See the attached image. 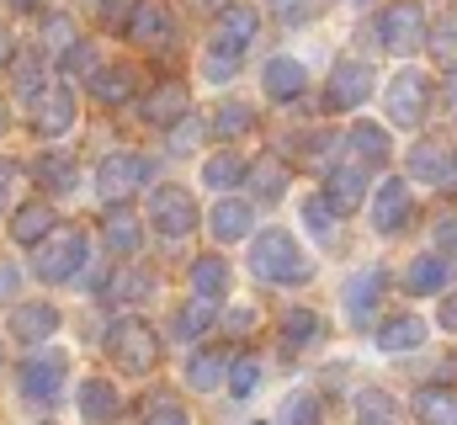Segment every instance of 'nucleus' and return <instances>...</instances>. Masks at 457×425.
<instances>
[{
    "label": "nucleus",
    "mask_w": 457,
    "mask_h": 425,
    "mask_svg": "<svg viewBox=\"0 0 457 425\" xmlns=\"http://www.w3.org/2000/svg\"><path fill=\"white\" fill-rule=\"evenodd\" d=\"M250 271H255L261 282L298 288V282L314 277V261L298 250V239H293L287 229H266V234H255V245H250Z\"/></svg>",
    "instance_id": "obj_1"
},
{
    "label": "nucleus",
    "mask_w": 457,
    "mask_h": 425,
    "mask_svg": "<svg viewBox=\"0 0 457 425\" xmlns=\"http://www.w3.org/2000/svg\"><path fill=\"white\" fill-rule=\"evenodd\" d=\"M86 255H91V239H86L80 229H54V234L32 250V271H37L43 282H70V277H80Z\"/></svg>",
    "instance_id": "obj_2"
},
{
    "label": "nucleus",
    "mask_w": 457,
    "mask_h": 425,
    "mask_svg": "<svg viewBox=\"0 0 457 425\" xmlns=\"http://www.w3.org/2000/svg\"><path fill=\"white\" fill-rule=\"evenodd\" d=\"M378 43L388 54H415L426 43V11L415 0H394L383 16H378Z\"/></svg>",
    "instance_id": "obj_3"
},
{
    "label": "nucleus",
    "mask_w": 457,
    "mask_h": 425,
    "mask_svg": "<svg viewBox=\"0 0 457 425\" xmlns=\"http://www.w3.org/2000/svg\"><path fill=\"white\" fill-rule=\"evenodd\" d=\"M107 346H112V356L128 372H149V367L160 362V335H154L144 319H117L112 335H107Z\"/></svg>",
    "instance_id": "obj_4"
},
{
    "label": "nucleus",
    "mask_w": 457,
    "mask_h": 425,
    "mask_svg": "<svg viewBox=\"0 0 457 425\" xmlns=\"http://www.w3.org/2000/svg\"><path fill=\"white\" fill-rule=\"evenodd\" d=\"M149 176H154V165H149L144 154L122 149V154H107V160H102V171H96V192H102L107 203H122V197L138 192Z\"/></svg>",
    "instance_id": "obj_5"
},
{
    "label": "nucleus",
    "mask_w": 457,
    "mask_h": 425,
    "mask_svg": "<svg viewBox=\"0 0 457 425\" xmlns=\"http://www.w3.org/2000/svg\"><path fill=\"white\" fill-rule=\"evenodd\" d=\"M149 218H154V229H160L165 239H187V234L197 229V203H192V192H181V187H154V192H149Z\"/></svg>",
    "instance_id": "obj_6"
},
{
    "label": "nucleus",
    "mask_w": 457,
    "mask_h": 425,
    "mask_svg": "<svg viewBox=\"0 0 457 425\" xmlns=\"http://www.w3.org/2000/svg\"><path fill=\"white\" fill-rule=\"evenodd\" d=\"M426 106H431V80H426L420 70H399L394 86H388V122H399V128H420Z\"/></svg>",
    "instance_id": "obj_7"
},
{
    "label": "nucleus",
    "mask_w": 457,
    "mask_h": 425,
    "mask_svg": "<svg viewBox=\"0 0 457 425\" xmlns=\"http://www.w3.org/2000/svg\"><path fill=\"white\" fill-rule=\"evenodd\" d=\"M64 372H70V362H64L59 351H37V356H27V362H21V399H32V404H54L59 388H64Z\"/></svg>",
    "instance_id": "obj_8"
},
{
    "label": "nucleus",
    "mask_w": 457,
    "mask_h": 425,
    "mask_svg": "<svg viewBox=\"0 0 457 425\" xmlns=\"http://www.w3.org/2000/svg\"><path fill=\"white\" fill-rule=\"evenodd\" d=\"M367 96H372V64H361V59H341V64L330 70V86H325L330 112H351V106H361Z\"/></svg>",
    "instance_id": "obj_9"
},
{
    "label": "nucleus",
    "mask_w": 457,
    "mask_h": 425,
    "mask_svg": "<svg viewBox=\"0 0 457 425\" xmlns=\"http://www.w3.org/2000/svg\"><path fill=\"white\" fill-rule=\"evenodd\" d=\"M255 27H261V16H255L250 5H224L219 21H213L208 48H224V54H239V59H245V48L255 43Z\"/></svg>",
    "instance_id": "obj_10"
},
{
    "label": "nucleus",
    "mask_w": 457,
    "mask_h": 425,
    "mask_svg": "<svg viewBox=\"0 0 457 425\" xmlns=\"http://www.w3.org/2000/svg\"><path fill=\"white\" fill-rule=\"evenodd\" d=\"M361 197H367V165H356V160L330 165V176H325V203L336 212H356Z\"/></svg>",
    "instance_id": "obj_11"
},
{
    "label": "nucleus",
    "mask_w": 457,
    "mask_h": 425,
    "mask_svg": "<svg viewBox=\"0 0 457 425\" xmlns=\"http://www.w3.org/2000/svg\"><path fill=\"white\" fill-rule=\"evenodd\" d=\"M70 122H75V96H70L64 86H48V91L32 102V128H37L43 138L70 133Z\"/></svg>",
    "instance_id": "obj_12"
},
{
    "label": "nucleus",
    "mask_w": 457,
    "mask_h": 425,
    "mask_svg": "<svg viewBox=\"0 0 457 425\" xmlns=\"http://www.w3.org/2000/svg\"><path fill=\"white\" fill-rule=\"evenodd\" d=\"M383 288H388V277H383L378 266H367V271H356V277L345 282L341 304H345V314H351V324H367V319H372L378 298H383Z\"/></svg>",
    "instance_id": "obj_13"
},
{
    "label": "nucleus",
    "mask_w": 457,
    "mask_h": 425,
    "mask_svg": "<svg viewBox=\"0 0 457 425\" xmlns=\"http://www.w3.org/2000/svg\"><path fill=\"white\" fill-rule=\"evenodd\" d=\"M410 187L404 181H383L378 187V203H372V229L378 234H399L404 223H410Z\"/></svg>",
    "instance_id": "obj_14"
},
{
    "label": "nucleus",
    "mask_w": 457,
    "mask_h": 425,
    "mask_svg": "<svg viewBox=\"0 0 457 425\" xmlns=\"http://www.w3.org/2000/svg\"><path fill=\"white\" fill-rule=\"evenodd\" d=\"M187 106H192L187 86H181V80H165V86H154V91L144 96V122H154V128H176V122L187 117Z\"/></svg>",
    "instance_id": "obj_15"
},
{
    "label": "nucleus",
    "mask_w": 457,
    "mask_h": 425,
    "mask_svg": "<svg viewBox=\"0 0 457 425\" xmlns=\"http://www.w3.org/2000/svg\"><path fill=\"white\" fill-rule=\"evenodd\" d=\"M170 11L160 5V0H138V11H133V27H128V38L133 43H144V48H160V43H170Z\"/></svg>",
    "instance_id": "obj_16"
},
{
    "label": "nucleus",
    "mask_w": 457,
    "mask_h": 425,
    "mask_svg": "<svg viewBox=\"0 0 457 425\" xmlns=\"http://www.w3.org/2000/svg\"><path fill=\"white\" fill-rule=\"evenodd\" d=\"M266 96L271 102H298L303 96V86H309V75H303V64L298 59H287V54H277L271 64H266Z\"/></svg>",
    "instance_id": "obj_17"
},
{
    "label": "nucleus",
    "mask_w": 457,
    "mask_h": 425,
    "mask_svg": "<svg viewBox=\"0 0 457 425\" xmlns=\"http://www.w3.org/2000/svg\"><path fill=\"white\" fill-rule=\"evenodd\" d=\"M447 282H453V261H447V255H415L410 271H404V288L420 293V298H426V293H442Z\"/></svg>",
    "instance_id": "obj_18"
},
{
    "label": "nucleus",
    "mask_w": 457,
    "mask_h": 425,
    "mask_svg": "<svg viewBox=\"0 0 457 425\" xmlns=\"http://www.w3.org/2000/svg\"><path fill=\"white\" fill-rule=\"evenodd\" d=\"M54 329H59V309H54V304H21L16 319H11V335H16V340H27V346L48 340Z\"/></svg>",
    "instance_id": "obj_19"
},
{
    "label": "nucleus",
    "mask_w": 457,
    "mask_h": 425,
    "mask_svg": "<svg viewBox=\"0 0 457 425\" xmlns=\"http://www.w3.org/2000/svg\"><path fill=\"white\" fill-rule=\"evenodd\" d=\"M224 293H228L224 255H203V261H192V298H197V304H219Z\"/></svg>",
    "instance_id": "obj_20"
},
{
    "label": "nucleus",
    "mask_w": 457,
    "mask_h": 425,
    "mask_svg": "<svg viewBox=\"0 0 457 425\" xmlns=\"http://www.w3.org/2000/svg\"><path fill=\"white\" fill-rule=\"evenodd\" d=\"M420 346H426V319L399 314L378 324V351H420Z\"/></svg>",
    "instance_id": "obj_21"
},
{
    "label": "nucleus",
    "mask_w": 457,
    "mask_h": 425,
    "mask_svg": "<svg viewBox=\"0 0 457 425\" xmlns=\"http://www.w3.org/2000/svg\"><path fill=\"white\" fill-rule=\"evenodd\" d=\"M208 229H213V239H224V245H234V239H250V203L224 197L219 208L208 212Z\"/></svg>",
    "instance_id": "obj_22"
},
{
    "label": "nucleus",
    "mask_w": 457,
    "mask_h": 425,
    "mask_svg": "<svg viewBox=\"0 0 457 425\" xmlns=\"http://www.w3.org/2000/svg\"><path fill=\"white\" fill-rule=\"evenodd\" d=\"M415 421L420 425H457V388H420L415 394Z\"/></svg>",
    "instance_id": "obj_23"
},
{
    "label": "nucleus",
    "mask_w": 457,
    "mask_h": 425,
    "mask_svg": "<svg viewBox=\"0 0 457 425\" xmlns=\"http://www.w3.org/2000/svg\"><path fill=\"white\" fill-rule=\"evenodd\" d=\"M245 181H250V192H255V203H277L282 192H287V165L282 160H255L250 171H245Z\"/></svg>",
    "instance_id": "obj_24"
},
{
    "label": "nucleus",
    "mask_w": 457,
    "mask_h": 425,
    "mask_svg": "<svg viewBox=\"0 0 457 425\" xmlns=\"http://www.w3.org/2000/svg\"><path fill=\"white\" fill-rule=\"evenodd\" d=\"M320 340H325V319L314 314V309H293V314L282 319V346L287 351H309Z\"/></svg>",
    "instance_id": "obj_25"
},
{
    "label": "nucleus",
    "mask_w": 457,
    "mask_h": 425,
    "mask_svg": "<svg viewBox=\"0 0 457 425\" xmlns=\"http://www.w3.org/2000/svg\"><path fill=\"white\" fill-rule=\"evenodd\" d=\"M80 415L91 425H107L117 415V388L107 378H86V383H80Z\"/></svg>",
    "instance_id": "obj_26"
},
{
    "label": "nucleus",
    "mask_w": 457,
    "mask_h": 425,
    "mask_svg": "<svg viewBox=\"0 0 457 425\" xmlns=\"http://www.w3.org/2000/svg\"><path fill=\"white\" fill-rule=\"evenodd\" d=\"M54 229H59V223H54V208H43V203H27V208L11 218V234H16L21 245H43Z\"/></svg>",
    "instance_id": "obj_27"
},
{
    "label": "nucleus",
    "mask_w": 457,
    "mask_h": 425,
    "mask_svg": "<svg viewBox=\"0 0 457 425\" xmlns=\"http://www.w3.org/2000/svg\"><path fill=\"white\" fill-rule=\"evenodd\" d=\"M102 234H107V250H112V255H133V250H138V239H144V234H138V218H133L128 208L107 212Z\"/></svg>",
    "instance_id": "obj_28"
},
{
    "label": "nucleus",
    "mask_w": 457,
    "mask_h": 425,
    "mask_svg": "<svg viewBox=\"0 0 457 425\" xmlns=\"http://www.w3.org/2000/svg\"><path fill=\"white\" fill-rule=\"evenodd\" d=\"M410 176H415V181H431V187H442V181L453 176V160H447L436 144H415V149H410Z\"/></svg>",
    "instance_id": "obj_29"
},
{
    "label": "nucleus",
    "mask_w": 457,
    "mask_h": 425,
    "mask_svg": "<svg viewBox=\"0 0 457 425\" xmlns=\"http://www.w3.org/2000/svg\"><path fill=\"white\" fill-rule=\"evenodd\" d=\"M356 425H399V404H394V394H383V388H361V394H356Z\"/></svg>",
    "instance_id": "obj_30"
},
{
    "label": "nucleus",
    "mask_w": 457,
    "mask_h": 425,
    "mask_svg": "<svg viewBox=\"0 0 457 425\" xmlns=\"http://www.w3.org/2000/svg\"><path fill=\"white\" fill-rule=\"evenodd\" d=\"M228 372V356H219V351H197L192 362H187V383L197 388V394H213L219 383H224Z\"/></svg>",
    "instance_id": "obj_31"
},
{
    "label": "nucleus",
    "mask_w": 457,
    "mask_h": 425,
    "mask_svg": "<svg viewBox=\"0 0 457 425\" xmlns=\"http://www.w3.org/2000/svg\"><path fill=\"white\" fill-rule=\"evenodd\" d=\"M351 149H356V165H383L388 160V133L378 122H356L351 128Z\"/></svg>",
    "instance_id": "obj_32"
},
{
    "label": "nucleus",
    "mask_w": 457,
    "mask_h": 425,
    "mask_svg": "<svg viewBox=\"0 0 457 425\" xmlns=\"http://www.w3.org/2000/svg\"><path fill=\"white\" fill-rule=\"evenodd\" d=\"M91 91H96V102H107V106L128 102V96H133V70H122V64L96 70V75H91Z\"/></svg>",
    "instance_id": "obj_33"
},
{
    "label": "nucleus",
    "mask_w": 457,
    "mask_h": 425,
    "mask_svg": "<svg viewBox=\"0 0 457 425\" xmlns=\"http://www.w3.org/2000/svg\"><path fill=\"white\" fill-rule=\"evenodd\" d=\"M245 171H250V165H245L239 154H213V160L203 165V181H208L213 192H228V187H239V181H245Z\"/></svg>",
    "instance_id": "obj_34"
},
{
    "label": "nucleus",
    "mask_w": 457,
    "mask_h": 425,
    "mask_svg": "<svg viewBox=\"0 0 457 425\" xmlns=\"http://www.w3.org/2000/svg\"><path fill=\"white\" fill-rule=\"evenodd\" d=\"M250 128H255V112L245 102H224L213 112V133H219V138H239V133H250Z\"/></svg>",
    "instance_id": "obj_35"
},
{
    "label": "nucleus",
    "mask_w": 457,
    "mask_h": 425,
    "mask_svg": "<svg viewBox=\"0 0 457 425\" xmlns=\"http://www.w3.org/2000/svg\"><path fill=\"white\" fill-rule=\"evenodd\" d=\"M37 181H43L48 192H70V187H75V160H70V154H43V160H37Z\"/></svg>",
    "instance_id": "obj_36"
},
{
    "label": "nucleus",
    "mask_w": 457,
    "mask_h": 425,
    "mask_svg": "<svg viewBox=\"0 0 457 425\" xmlns=\"http://www.w3.org/2000/svg\"><path fill=\"white\" fill-rule=\"evenodd\" d=\"M336 218H341V212L330 208L325 197H309V203H303V223H309V234H314L320 245H336Z\"/></svg>",
    "instance_id": "obj_37"
},
{
    "label": "nucleus",
    "mask_w": 457,
    "mask_h": 425,
    "mask_svg": "<svg viewBox=\"0 0 457 425\" xmlns=\"http://www.w3.org/2000/svg\"><path fill=\"white\" fill-rule=\"evenodd\" d=\"M208 324H213V304H197V298H192V304L176 314L170 329H176V340H197V335H208Z\"/></svg>",
    "instance_id": "obj_38"
},
{
    "label": "nucleus",
    "mask_w": 457,
    "mask_h": 425,
    "mask_svg": "<svg viewBox=\"0 0 457 425\" xmlns=\"http://www.w3.org/2000/svg\"><path fill=\"white\" fill-rule=\"evenodd\" d=\"M277 425H320V399H314V394H293V399L282 404Z\"/></svg>",
    "instance_id": "obj_39"
},
{
    "label": "nucleus",
    "mask_w": 457,
    "mask_h": 425,
    "mask_svg": "<svg viewBox=\"0 0 457 425\" xmlns=\"http://www.w3.org/2000/svg\"><path fill=\"white\" fill-rule=\"evenodd\" d=\"M107 293H112V298H128V304H144V298L154 293V277H149V271H122Z\"/></svg>",
    "instance_id": "obj_40"
},
{
    "label": "nucleus",
    "mask_w": 457,
    "mask_h": 425,
    "mask_svg": "<svg viewBox=\"0 0 457 425\" xmlns=\"http://www.w3.org/2000/svg\"><path fill=\"white\" fill-rule=\"evenodd\" d=\"M16 91H21L27 102H37V96L48 91V86H43V59H37V54H27V59L16 64Z\"/></svg>",
    "instance_id": "obj_41"
},
{
    "label": "nucleus",
    "mask_w": 457,
    "mask_h": 425,
    "mask_svg": "<svg viewBox=\"0 0 457 425\" xmlns=\"http://www.w3.org/2000/svg\"><path fill=\"white\" fill-rule=\"evenodd\" d=\"M203 133H208V122H197V117H181V122L170 128V138H165V149H170V154H192Z\"/></svg>",
    "instance_id": "obj_42"
},
{
    "label": "nucleus",
    "mask_w": 457,
    "mask_h": 425,
    "mask_svg": "<svg viewBox=\"0 0 457 425\" xmlns=\"http://www.w3.org/2000/svg\"><path fill=\"white\" fill-rule=\"evenodd\" d=\"M431 54H436L447 70H457V16L436 21V32H431Z\"/></svg>",
    "instance_id": "obj_43"
},
{
    "label": "nucleus",
    "mask_w": 457,
    "mask_h": 425,
    "mask_svg": "<svg viewBox=\"0 0 457 425\" xmlns=\"http://www.w3.org/2000/svg\"><path fill=\"white\" fill-rule=\"evenodd\" d=\"M261 388V367L255 362H228V394L234 399H250Z\"/></svg>",
    "instance_id": "obj_44"
},
{
    "label": "nucleus",
    "mask_w": 457,
    "mask_h": 425,
    "mask_svg": "<svg viewBox=\"0 0 457 425\" xmlns=\"http://www.w3.org/2000/svg\"><path fill=\"white\" fill-rule=\"evenodd\" d=\"M138 425H192V421H187V410H181L176 399L160 394V399H149V410H144V421Z\"/></svg>",
    "instance_id": "obj_45"
},
{
    "label": "nucleus",
    "mask_w": 457,
    "mask_h": 425,
    "mask_svg": "<svg viewBox=\"0 0 457 425\" xmlns=\"http://www.w3.org/2000/svg\"><path fill=\"white\" fill-rule=\"evenodd\" d=\"M234 70H239V54H224V48H208V54H203V75H208L213 86L234 80Z\"/></svg>",
    "instance_id": "obj_46"
},
{
    "label": "nucleus",
    "mask_w": 457,
    "mask_h": 425,
    "mask_svg": "<svg viewBox=\"0 0 457 425\" xmlns=\"http://www.w3.org/2000/svg\"><path fill=\"white\" fill-rule=\"evenodd\" d=\"M102 64H96V48L91 43H70L64 48V75H96Z\"/></svg>",
    "instance_id": "obj_47"
},
{
    "label": "nucleus",
    "mask_w": 457,
    "mask_h": 425,
    "mask_svg": "<svg viewBox=\"0 0 457 425\" xmlns=\"http://www.w3.org/2000/svg\"><path fill=\"white\" fill-rule=\"evenodd\" d=\"M271 11H277L287 27H303V21L314 16V0H271Z\"/></svg>",
    "instance_id": "obj_48"
},
{
    "label": "nucleus",
    "mask_w": 457,
    "mask_h": 425,
    "mask_svg": "<svg viewBox=\"0 0 457 425\" xmlns=\"http://www.w3.org/2000/svg\"><path fill=\"white\" fill-rule=\"evenodd\" d=\"M133 11H138V0H107V5H102V21H107V27H133Z\"/></svg>",
    "instance_id": "obj_49"
},
{
    "label": "nucleus",
    "mask_w": 457,
    "mask_h": 425,
    "mask_svg": "<svg viewBox=\"0 0 457 425\" xmlns=\"http://www.w3.org/2000/svg\"><path fill=\"white\" fill-rule=\"evenodd\" d=\"M43 32H48V43H54V48L80 43V38H75V27H70V16H48V21H43Z\"/></svg>",
    "instance_id": "obj_50"
},
{
    "label": "nucleus",
    "mask_w": 457,
    "mask_h": 425,
    "mask_svg": "<svg viewBox=\"0 0 457 425\" xmlns=\"http://www.w3.org/2000/svg\"><path fill=\"white\" fill-rule=\"evenodd\" d=\"M16 282H21V271H16L11 261H0V304H5L11 293H16Z\"/></svg>",
    "instance_id": "obj_51"
},
{
    "label": "nucleus",
    "mask_w": 457,
    "mask_h": 425,
    "mask_svg": "<svg viewBox=\"0 0 457 425\" xmlns=\"http://www.w3.org/2000/svg\"><path fill=\"white\" fill-rule=\"evenodd\" d=\"M436 245H442V250H457V218H442V223H436Z\"/></svg>",
    "instance_id": "obj_52"
},
{
    "label": "nucleus",
    "mask_w": 457,
    "mask_h": 425,
    "mask_svg": "<svg viewBox=\"0 0 457 425\" xmlns=\"http://www.w3.org/2000/svg\"><path fill=\"white\" fill-rule=\"evenodd\" d=\"M228 329H234V335L255 329V309H234V314H228Z\"/></svg>",
    "instance_id": "obj_53"
},
{
    "label": "nucleus",
    "mask_w": 457,
    "mask_h": 425,
    "mask_svg": "<svg viewBox=\"0 0 457 425\" xmlns=\"http://www.w3.org/2000/svg\"><path fill=\"white\" fill-rule=\"evenodd\" d=\"M436 319H442V329H453V335H457V293L442 298V314H436Z\"/></svg>",
    "instance_id": "obj_54"
},
{
    "label": "nucleus",
    "mask_w": 457,
    "mask_h": 425,
    "mask_svg": "<svg viewBox=\"0 0 457 425\" xmlns=\"http://www.w3.org/2000/svg\"><path fill=\"white\" fill-rule=\"evenodd\" d=\"M11 54H16V43H11V32L0 27V64H11Z\"/></svg>",
    "instance_id": "obj_55"
},
{
    "label": "nucleus",
    "mask_w": 457,
    "mask_h": 425,
    "mask_svg": "<svg viewBox=\"0 0 457 425\" xmlns=\"http://www.w3.org/2000/svg\"><path fill=\"white\" fill-rule=\"evenodd\" d=\"M5 181H11V165H0V212H5V203H11V197H5Z\"/></svg>",
    "instance_id": "obj_56"
},
{
    "label": "nucleus",
    "mask_w": 457,
    "mask_h": 425,
    "mask_svg": "<svg viewBox=\"0 0 457 425\" xmlns=\"http://www.w3.org/2000/svg\"><path fill=\"white\" fill-rule=\"evenodd\" d=\"M11 5H16V11H32V5H37V0H11Z\"/></svg>",
    "instance_id": "obj_57"
},
{
    "label": "nucleus",
    "mask_w": 457,
    "mask_h": 425,
    "mask_svg": "<svg viewBox=\"0 0 457 425\" xmlns=\"http://www.w3.org/2000/svg\"><path fill=\"white\" fill-rule=\"evenodd\" d=\"M447 96H453V102H457V75H453V80H447Z\"/></svg>",
    "instance_id": "obj_58"
},
{
    "label": "nucleus",
    "mask_w": 457,
    "mask_h": 425,
    "mask_svg": "<svg viewBox=\"0 0 457 425\" xmlns=\"http://www.w3.org/2000/svg\"><path fill=\"white\" fill-rule=\"evenodd\" d=\"M197 5H219V0H197Z\"/></svg>",
    "instance_id": "obj_59"
},
{
    "label": "nucleus",
    "mask_w": 457,
    "mask_h": 425,
    "mask_svg": "<svg viewBox=\"0 0 457 425\" xmlns=\"http://www.w3.org/2000/svg\"><path fill=\"white\" fill-rule=\"evenodd\" d=\"M0 128H5V112H0Z\"/></svg>",
    "instance_id": "obj_60"
},
{
    "label": "nucleus",
    "mask_w": 457,
    "mask_h": 425,
    "mask_svg": "<svg viewBox=\"0 0 457 425\" xmlns=\"http://www.w3.org/2000/svg\"><path fill=\"white\" fill-rule=\"evenodd\" d=\"M255 425H266V421H255Z\"/></svg>",
    "instance_id": "obj_61"
}]
</instances>
